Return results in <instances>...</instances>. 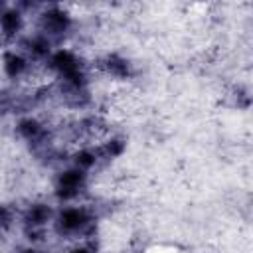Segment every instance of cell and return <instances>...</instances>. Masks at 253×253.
Wrapping results in <instances>:
<instances>
[{
	"label": "cell",
	"mask_w": 253,
	"mask_h": 253,
	"mask_svg": "<svg viewBox=\"0 0 253 253\" xmlns=\"http://www.w3.org/2000/svg\"><path fill=\"white\" fill-rule=\"evenodd\" d=\"M30 49L36 55H45V53H49V42L45 38H34L30 42Z\"/></svg>",
	"instance_id": "30bf717a"
},
{
	"label": "cell",
	"mask_w": 253,
	"mask_h": 253,
	"mask_svg": "<svg viewBox=\"0 0 253 253\" xmlns=\"http://www.w3.org/2000/svg\"><path fill=\"white\" fill-rule=\"evenodd\" d=\"M123 148H125V144H123L121 140H109V142L105 144L103 152H105L109 158H113V156H119V154L123 152Z\"/></svg>",
	"instance_id": "8fae6325"
},
{
	"label": "cell",
	"mask_w": 253,
	"mask_h": 253,
	"mask_svg": "<svg viewBox=\"0 0 253 253\" xmlns=\"http://www.w3.org/2000/svg\"><path fill=\"white\" fill-rule=\"evenodd\" d=\"M95 152H91V150H79L77 154H75V162H77V166H79V170L81 168H91L93 164H95Z\"/></svg>",
	"instance_id": "9c48e42d"
},
{
	"label": "cell",
	"mask_w": 253,
	"mask_h": 253,
	"mask_svg": "<svg viewBox=\"0 0 253 253\" xmlns=\"http://www.w3.org/2000/svg\"><path fill=\"white\" fill-rule=\"evenodd\" d=\"M42 26L49 34H61L69 26V16L65 12H61L59 8H51L42 16Z\"/></svg>",
	"instance_id": "7a4b0ae2"
},
{
	"label": "cell",
	"mask_w": 253,
	"mask_h": 253,
	"mask_svg": "<svg viewBox=\"0 0 253 253\" xmlns=\"http://www.w3.org/2000/svg\"><path fill=\"white\" fill-rule=\"evenodd\" d=\"M22 253H40V251H36V249H24Z\"/></svg>",
	"instance_id": "4fadbf2b"
},
{
	"label": "cell",
	"mask_w": 253,
	"mask_h": 253,
	"mask_svg": "<svg viewBox=\"0 0 253 253\" xmlns=\"http://www.w3.org/2000/svg\"><path fill=\"white\" fill-rule=\"evenodd\" d=\"M87 221V215L79 208H67L59 213V227L65 231H75Z\"/></svg>",
	"instance_id": "3957f363"
},
{
	"label": "cell",
	"mask_w": 253,
	"mask_h": 253,
	"mask_svg": "<svg viewBox=\"0 0 253 253\" xmlns=\"http://www.w3.org/2000/svg\"><path fill=\"white\" fill-rule=\"evenodd\" d=\"M40 130H42V126H40V123L34 121V119H24V121H20V125H18V132H20L22 136H26V138L38 136Z\"/></svg>",
	"instance_id": "ba28073f"
},
{
	"label": "cell",
	"mask_w": 253,
	"mask_h": 253,
	"mask_svg": "<svg viewBox=\"0 0 253 253\" xmlns=\"http://www.w3.org/2000/svg\"><path fill=\"white\" fill-rule=\"evenodd\" d=\"M81 184H83V172L79 168L61 172L57 178V196L59 198H71L77 194Z\"/></svg>",
	"instance_id": "6da1fadb"
},
{
	"label": "cell",
	"mask_w": 253,
	"mask_h": 253,
	"mask_svg": "<svg viewBox=\"0 0 253 253\" xmlns=\"http://www.w3.org/2000/svg\"><path fill=\"white\" fill-rule=\"evenodd\" d=\"M103 65L111 75H117V77H126L128 75V63L119 55H109Z\"/></svg>",
	"instance_id": "8992f818"
},
{
	"label": "cell",
	"mask_w": 253,
	"mask_h": 253,
	"mask_svg": "<svg viewBox=\"0 0 253 253\" xmlns=\"http://www.w3.org/2000/svg\"><path fill=\"white\" fill-rule=\"evenodd\" d=\"M24 69H26V59H24L22 55L6 53V57H4V71H6L10 77L20 75Z\"/></svg>",
	"instance_id": "52a82bcc"
},
{
	"label": "cell",
	"mask_w": 253,
	"mask_h": 253,
	"mask_svg": "<svg viewBox=\"0 0 253 253\" xmlns=\"http://www.w3.org/2000/svg\"><path fill=\"white\" fill-rule=\"evenodd\" d=\"M71 253H89V251H87V249H73Z\"/></svg>",
	"instance_id": "7c38bea8"
},
{
	"label": "cell",
	"mask_w": 253,
	"mask_h": 253,
	"mask_svg": "<svg viewBox=\"0 0 253 253\" xmlns=\"http://www.w3.org/2000/svg\"><path fill=\"white\" fill-rule=\"evenodd\" d=\"M0 26H2L4 34H8V36L16 34V32L20 30V26H22V16H20V12H16V10H6V12L0 16Z\"/></svg>",
	"instance_id": "5b68a950"
},
{
	"label": "cell",
	"mask_w": 253,
	"mask_h": 253,
	"mask_svg": "<svg viewBox=\"0 0 253 253\" xmlns=\"http://www.w3.org/2000/svg\"><path fill=\"white\" fill-rule=\"evenodd\" d=\"M49 215H51V211H49V208L47 206H43V204H34L28 211H26V223L28 225H32V227H40V225H43L47 219H49Z\"/></svg>",
	"instance_id": "277c9868"
}]
</instances>
